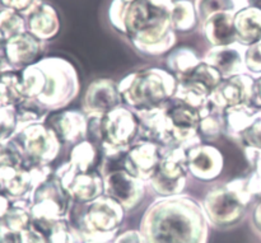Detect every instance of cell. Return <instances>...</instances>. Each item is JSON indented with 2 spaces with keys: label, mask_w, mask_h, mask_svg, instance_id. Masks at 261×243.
Masks as SVG:
<instances>
[{
  "label": "cell",
  "mask_w": 261,
  "mask_h": 243,
  "mask_svg": "<svg viewBox=\"0 0 261 243\" xmlns=\"http://www.w3.org/2000/svg\"><path fill=\"white\" fill-rule=\"evenodd\" d=\"M209 222L201 204L189 196L155 200L140 222L144 243H206Z\"/></svg>",
  "instance_id": "6da1fadb"
},
{
  "label": "cell",
  "mask_w": 261,
  "mask_h": 243,
  "mask_svg": "<svg viewBox=\"0 0 261 243\" xmlns=\"http://www.w3.org/2000/svg\"><path fill=\"white\" fill-rule=\"evenodd\" d=\"M125 209L107 195L88 204L73 203L68 221L81 243H111L119 234Z\"/></svg>",
  "instance_id": "7a4b0ae2"
},
{
  "label": "cell",
  "mask_w": 261,
  "mask_h": 243,
  "mask_svg": "<svg viewBox=\"0 0 261 243\" xmlns=\"http://www.w3.org/2000/svg\"><path fill=\"white\" fill-rule=\"evenodd\" d=\"M177 79L171 71L148 69L129 74L119 83L122 101L134 111L165 106L175 96Z\"/></svg>",
  "instance_id": "3957f363"
},
{
  "label": "cell",
  "mask_w": 261,
  "mask_h": 243,
  "mask_svg": "<svg viewBox=\"0 0 261 243\" xmlns=\"http://www.w3.org/2000/svg\"><path fill=\"white\" fill-rule=\"evenodd\" d=\"M251 199L246 180H234L209 191L201 205L209 223L228 228L244 219Z\"/></svg>",
  "instance_id": "277c9868"
},
{
  "label": "cell",
  "mask_w": 261,
  "mask_h": 243,
  "mask_svg": "<svg viewBox=\"0 0 261 243\" xmlns=\"http://www.w3.org/2000/svg\"><path fill=\"white\" fill-rule=\"evenodd\" d=\"M38 65L45 73L46 83L36 101L50 112L70 103L79 92V78L74 66L60 58L42 59L38 61Z\"/></svg>",
  "instance_id": "5b68a950"
},
{
  "label": "cell",
  "mask_w": 261,
  "mask_h": 243,
  "mask_svg": "<svg viewBox=\"0 0 261 243\" xmlns=\"http://www.w3.org/2000/svg\"><path fill=\"white\" fill-rule=\"evenodd\" d=\"M32 222L68 219L73 200L55 172L36 186L30 196Z\"/></svg>",
  "instance_id": "8992f818"
},
{
  "label": "cell",
  "mask_w": 261,
  "mask_h": 243,
  "mask_svg": "<svg viewBox=\"0 0 261 243\" xmlns=\"http://www.w3.org/2000/svg\"><path fill=\"white\" fill-rule=\"evenodd\" d=\"M12 142L19 148L27 167L50 166L58 158L61 142L55 132L45 124H33L19 130Z\"/></svg>",
  "instance_id": "52a82bcc"
},
{
  "label": "cell",
  "mask_w": 261,
  "mask_h": 243,
  "mask_svg": "<svg viewBox=\"0 0 261 243\" xmlns=\"http://www.w3.org/2000/svg\"><path fill=\"white\" fill-rule=\"evenodd\" d=\"M188 172L185 148H165L160 166L149 183L153 190L162 198L181 195L186 186Z\"/></svg>",
  "instance_id": "ba28073f"
},
{
  "label": "cell",
  "mask_w": 261,
  "mask_h": 243,
  "mask_svg": "<svg viewBox=\"0 0 261 243\" xmlns=\"http://www.w3.org/2000/svg\"><path fill=\"white\" fill-rule=\"evenodd\" d=\"M103 143L127 149L139 138V119L134 110L119 106L101 119Z\"/></svg>",
  "instance_id": "9c48e42d"
},
{
  "label": "cell",
  "mask_w": 261,
  "mask_h": 243,
  "mask_svg": "<svg viewBox=\"0 0 261 243\" xmlns=\"http://www.w3.org/2000/svg\"><path fill=\"white\" fill-rule=\"evenodd\" d=\"M139 119V139L155 143L162 148L177 147L173 138L172 124L165 106L135 111Z\"/></svg>",
  "instance_id": "30bf717a"
},
{
  "label": "cell",
  "mask_w": 261,
  "mask_h": 243,
  "mask_svg": "<svg viewBox=\"0 0 261 243\" xmlns=\"http://www.w3.org/2000/svg\"><path fill=\"white\" fill-rule=\"evenodd\" d=\"M161 145L147 140H137L129 147L125 158L124 170L143 182H149L162 159Z\"/></svg>",
  "instance_id": "8fae6325"
},
{
  "label": "cell",
  "mask_w": 261,
  "mask_h": 243,
  "mask_svg": "<svg viewBox=\"0 0 261 243\" xmlns=\"http://www.w3.org/2000/svg\"><path fill=\"white\" fill-rule=\"evenodd\" d=\"M105 195L120 204L125 211H132L140 205L144 198V182L125 170L115 171L105 176Z\"/></svg>",
  "instance_id": "7c38bea8"
},
{
  "label": "cell",
  "mask_w": 261,
  "mask_h": 243,
  "mask_svg": "<svg viewBox=\"0 0 261 243\" xmlns=\"http://www.w3.org/2000/svg\"><path fill=\"white\" fill-rule=\"evenodd\" d=\"M188 170L198 180L209 182L218 177L223 170L224 160L221 150L212 144L196 142L185 148Z\"/></svg>",
  "instance_id": "4fadbf2b"
},
{
  "label": "cell",
  "mask_w": 261,
  "mask_h": 243,
  "mask_svg": "<svg viewBox=\"0 0 261 243\" xmlns=\"http://www.w3.org/2000/svg\"><path fill=\"white\" fill-rule=\"evenodd\" d=\"M45 124L55 132L61 144H78L87 140L88 117L83 111L65 110L53 111L47 115Z\"/></svg>",
  "instance_id": "5bb4252c"
},
{
  "label": "cell",
  "mask_w": 261,
  "mask_h": 243,
  "mask_svg": "<svg viewBox=\"0 0 261 243\" xmlns=\"http://www.w3.org/2000/svg\"><path fill=\"white\" fill-rule=\"evenodd\" d=\"M254 82L255 79L245 73L224 79L211 93L208 98L209 103L222 112L229 107L250 103Z\"/></svg>",
  "instance_id": "9a60e30c"
},
{
  "label": "cell",
  "mask_w": 261,
  "mask_h": 243,
  "mask_svg": "<svg viewBox=\"0 0 261 243\" xmlns=\"http://www.w3.org/2000/svg\"><path fill=\"white\" fill-rule=\"evenodd\" d=\"M167 112L172 124L173 138L177 147L186 148L196 142H201L198 137L200 114L194 107L171 99L167 103Z\"/></svg>",
  "instance_id": "2e32d148"
},
{
  "label": "cell",
  "mask_w": 261,
  "mask_h": 243,
  "mask_svg": "<svg viewBox=\"0 0 261 243\" xmlns=\"http://www.w3.org/2000/svg\"><path fill=\"white\" fill-rule=\"evenodd\" d=\"M122 97L119 84L111 79H97L89 84L83 99V112L86 115L103 116L107 112L121 106Z\"/></svg>",
  "instance_id": "e0dca14e"
},
{
  "label": "cell",
  "mask_w": 261,
  "mask_h": 243,
  "mask_svg": "<svg viewBox=\"0 0 261 243\" xmlns=\"http://www.w3.org/2000/svg\"><path fill=\"white\" fill-rule=\"evenodd\" d=\"M55 175L64 183L73 203L88 204L105 195V180L98 171L74 175L55 172Z\"/></svg>",
  "instance_id": "ac0fdd59"
},
{
  "label": "cell",
  "mask_w": 261,
  "mask_h": 243,
  "mask_svg": "<svg viewBox=\"0 0 261 243\" xmlns=\"http://www.w3.org/2000/svg\"><path fill=\"white\" fill-rule=\"evenodd\" d=\"M130 40L142 52L148 55H162L173 47L176 43V33L171 27L168 17L137 33Z\"/></svg>",
  "instance_id": "d6986e66"
},
{
  "label": "cell",
  "mask_w": 261,
  "mask_h": 243,
  "mask_svg": "<svg viewBox=\"0 0 261 243\" xmlns=\"http://www.w3.org/2000/svg\"><path fill=\"white\" fill-rule=\"evenodd\" d=\"M42 41L25 31L7 41L5 58L12 69L22 71L40 61V56L42 53Z\"/></svg>",
  "instance_id": "ffe728a7"
},
{
  "label": "cell",
  "mask_w": 261,
  "mask_h": 243,
  "mask_svg": "<svg viewBox=\"0 0 261 243\" xmlns=\"http://www.w3.org/2000/svg\"><path fill=\"white\" fill-rule=\"evenodd\" d=\"M245 50L246 47L239 42L227 46H216L206 52L203 61L216 68L224 80L246 71Z\"/></svg>",
  "instance_id": "44dd1931"
},
{
  "label": "cell",
  "mask_w": 261,
  "mask_h": 243,
  "mask_svg": "<svg viewBox=\"0 0 261 243\" xmlns=\"http://www.w3.org/2000/svg\"><path fill=\"white\" fill-rule=\"evenodd\" d=\"M166 18H168L167 10L157 9L148 0H133L125 14V33L132 38Z\"/></svg>",
  "instance_id": "7402d4cb"
},
{
  "label": "cell",
  "mask_w": 261,
  "mask_h": 243,
  "mask_svg": "<svg viewBox=\"0 0 261 243\" xmlns=\"http://www.w3.org/2000/svg\"><path fill=\"white\" fill-rule=\"evenodd\" d=\"M27 32L36 38L48 41L58 35L60 30V22L56 10L51 5L41 2L24 15Z\"/></svg>",
  "instance_id": "603a6c76"
},
{
  "label": "cell",
  "mask_w": 261,
  "mask_h": 243,
  "mask_svg": "<svg viewBox=\"0 0 261 243\" xmlns=\"http://www.w3.org/2000/svg\"><path fill=\"white\" fill-rule=\"evenodd\" d=\"M101 162V150L97 145L92 144L88 140L78 143L70 152V159L68 163L61 166L56 172L69 173H86L92 171H98Z\"/></svg>",
  "instance_id": "cb8c5ba5"
},
{
  "label": "cell",
  "mask_w": 261,
  "mask_h": 243,
  "mask_svg": "<svg viewBox=\"0 0 261 243\" xmlns=\"http://www.w3.org/2000/svg\"><path fill=\"white\" fill-rule=\"evenodd\" d=\"M206 40L216 46H227L237 42L234 13H216L203 22Z\"/></svg>",
  "instance_id": "d4e9b609"
},
{
  "label": "cell",
  "mask_w": 261,
  "mask_h": 243,
  "mask_svg": "<svg viewBox=\"0 0 261 243\" xmlns=\"http://www.w3.org/2000/svg\"><path fill=\"white\" fill-rule=\"evenodd\" d=\"M237 42L249 47L261 41V10L245 7L234 14Z\"/></svg>",
  "instance_id": "484cf974"
},
{
  "label": "cell",
  "mask_w": 261,
  "mask_h": 243,
  "mask_svg": "<svg viewBox=\"0 0 261 243\" xmlns=\"http://www.w3.org/2000/svg\"><path fill=\"white\" fill-rule=\"evenodd\" d=\"M261 116V110L255 109L250 103L229 107L224 111V131L234 138H239L257 117Z\"/></svg>",
  "instance_id": "4316f807"
},
{
  "label": "cell",
  "mask_w": 261,
  "mask_h": 243,
  "mask_svg": "<svg viewBox=\"0 0 261 243\" xmlns=\"http://www.w3.org/2000/svg\"><path fill=\"white\" fill-rule=\"evenodd\" d=\"M199 114H200V121H199L198 137L201 143L211 144L224 131V112L217 110L208 101L205 106L199 111Z\"/></svg>",
  "instance_id": "83f0119b"
},
{
  "label": "cell",
  "mask_w": 261,
  "mask_h": 243,
  "mask_svg": "<svg viewBox=\"0 0 261 243\" xmlns=\"http://www.w3.org/2000/svg\"><path fill=\"white\" fill-rule=\"evenodd\" d=\"M212 92L203 84L189 78H178L175 96L172 99L194 107L200 111L208 102Z\"/></svg>",
  "instance_id": "f1b7e54d"
},
{
  "label": "cell",
  "mask_w": 261,
  "mask_h": 243,
  "mask_svg": "<svg viewBox=\"0 0 261 243\" xmlns=\"http://www.w3.org/2000/svg\"><path fill=\"white\" fill-rule=\"evenodd\" d=\"M30 206V199L13 200L12 208L5 214L4 218L0 221V229L19 234L20 232L30 228L32 226V217H31Z\"/></svg>",
  "instance_id": "f546056e"
},
{
  "label": "cell",
  "mask_w": 261,
  "mask_h": 243,
  "mask_svg": "<svg viewBox=\"0 0 261 243\" xmlns=\"http://www.w3.org/2000/svg\"><path fill=\"white\" fill-rule=\"evenodd\" d=\"M25 99L22 75L18 70H9L0 75V103L2 106H17Z\"/></svg>",
  "instance_id": "4dcf8cb0"
},
{
  "label": "cell",
  "mask_w": 261,
  "mask_h": 243,
  "mask_svg": "<svg viewBox=\"0 0 261 243\" xmlns=\"http://www.w3.org/2000/svg\"><path fill=\"white\" fill-rule=\"evenodd\" d=\"M168 17L172 30L180 32H189L198 22L195 7L190 0H175L168 12Z\"/></svg>",
  "instance_id": "1f68e13d"
},
{
  "label": "cell",
  "mask_w": 261,
  "mask_h": 243,
  "mask_svg": "<svg viewBox=\"0 0 261 243\" xmlns=\"http://www.w3.org/2000/svg\"><path fill=\"white\" fill-rule=\"evenodd\" d=\"M201 61L203 60H200L195 51L191 48H175L171 51L167 58V66L170 69L168 71H171L176 76V79L182 78V76L189 75Z\"/></svg>",
  "instance_id": "d6a6232c"
},
{
  "label": "cell",
  "mask_w": 261,
  "mask_h": 243,
  "mask_svg": "<svg viewBox=\"0 0 261 243\" xmlns=\"http://www.w3.org/2000/svg\"><path fill=\"white\" fill-rule=\"evenodd\" d=\"M198 19L205 22L216 13H234L246 7V0H195L194 2Z\"/></svg>",
  "instance_id": "836d02e7"
},
{
  "label": "cell",
  "mask_w": 261,
  "mask_h": 243,
  "mask_svg": "<svg viewBox=\"0 0 261 243\" xmlns=\"http://www.w3.org/2000/svg\"><path fill=\"white\" fill-rule=\"evenodd\" d=\"M14 107L18 121L17 132L24 127L30 126V125L45 122L46 117L50 114V111H47L40 102L31 98H25L24 101Z\"/></svg>",
  "instance_id": "e575fe53"
},
{
  "label": "cell",
  "mask_w": 261,
  "mask_h": 243,
  "mask_svg": "<svg viewBox=\"0 0 261 243\" xmlns=\"http://www.w3.org/2000/svg\"><path fill=\"white\" fill-rule=\"evenodd\" d=\"M20 75H22V86L25 98H37L42 93L46 83L45 73L38 65V63L33 64V65L28 66L24 70L20 71Z\"/></svg>",
  "instance_id": "d590c367"
},
{
  "label": "cell",
  "mask_w": 261,
  "mask_h": 243,
  "mask_svg": "<svg viewBox=\"0 0 261 243\" xmlns=\"http://www.w3.org/2000/svg\"><path fill=\"white\" fill-rule=\"evenodd\" d=\"M25 31L27 27H25L24 15L9 8L0 9V32L3 33L5 40H10Z\"/></svg>",
  "instance_id": "8d00e7d4"
},
{
  "label": "cell",
  "mask_w": 261,
  "mask_h": 243,
  "mask_svg": "<svg viewBox=\"0 0 261 243\" xmlns=\"http://www.w3.org/2000/svg\"><path fill=\"white\" fill-rule=\"evenodd\" d=\"M43 234L48 243H81L68 219L54 221Z\"/></svg>",
  "instance_id": "74e56055"
},
{
  "label": "cell",
  "mask_w": 261,
  "mask_h": 243,
  "mask_svg": "<svg viewBox=\"0 0 261 243\" xmlns=\"http://www.w3.org/2000/svg\"><path fill=\"white\" fill-rule=\"evenodd\" d=\"M182 78L193 79V80L205 86L211 92H213L223 82V76L221 75V73L216 68L206 64L205 61H201L189 75L182 76Z\"/></svg>",
  "instance_id": "f35d334b"
},
{
  "label": "cell",
  "mask_w": 261,
  "mask_h": 243,
  "mask_svg": "<svg viewBox=\"0 0 261 243\" xmlns=\"http://www.w3.org/2000/svg\"><path fill=\"white\" fill-rule=\"evenodd\" d=\"M245 154L252 166V173L246 178L247 188L252 198L261 199V150L245 148Z\"/></svg>",
  "instance_id": "ab89813d"
},
{
  "label": "cell",
  "mask_w": 261,
  "mask_h": 243,
  "mask_svg": "<svg viewBox=\"0 0 261 243\" xmlns=\"http://www.w3.org/2000/svg\"><path fill=\"white\" fill-rule=\"evenodd\" d=\"M18 130L17 112L14 106L0 107V144L13 139Z\"/></svg>",
  "instance_id": "60d3db41"
},
{
  "label": "cell",
  "mask_w": 261,
  "mask_h": 243,
  "mask_svg": "<svg viewBox=\"0 0 261 243\" xmlns=\"http://www.w3.org/2000/svg\"><path fill=\"white\" fill-rule=\"evenodd\" d=\"M237 139L241 142L244 148L261 150V116L257 117L245 131H242Z\"/></svg>",
  "instance_id": "b9f144b4"
},
{
  "label": "cell",
  "mask_w": 261,
  "mask_h": 243,
  "mask_svg": "<svg viewBox=\"0 0 261 243\" xmlns=\"http://www.w3.org/2000/svg\"><path fill=\"white\" fill-rule=\"evenodd\" d=\"M133 0H114L110 5V22L120 32L125 33V14Z\"/></svg>",
  "instance_id": "7bdbcfd3"
},
{
  "label": "cell",
  "mask_w": 261,
  "mask_h": 243,
  "mask_svg": "<svg viewBox=\"0 0 261 243\" xmlns=\"http://www.w3.org/2000/svg\"><path fill=\"white\" fill-rule=\"evenodd\" d=\"M245 66L250 73L261 74V41L246 47V50H245Z\"/></svg>",
  "instance_id": "ee69618b"
},
{
  "label": "cell",
  "mask_w": 261,
  "mask_h": 243,
  "mask_svg": "<svg viewBox=\"0 0 261 243\" xmlns=\"http://www.w3.org/2000/svg\"><path fill=\"white\" fill-rule=\"evenodd\" d=\"M42 0H0V7L9 8V9L15 10L20 14L25 15L31 9L36 7Z\"/></svg>",
  "instance_id": "f6af8a7d"
},
{
  "label": "cell",
  "mask_w": 261,
  "mask_h": 243,
  "mask_svg": "<svg viewBox=\"0 0 261 243\" xmlns=\"http://www.w3.org/2000/svg\"><path fill=\"white\" fill-rule=\"evenodd\" d=\"M19 243H48V241L42 232L31 226L19 233Z\"/></svg>",
  "instance_id": "bcb514c9"
},
{
  "label": "cell",
  "mask_w": 261,
  "mask_h": 243,
  "mask_svg": "<svg viewBox=\"0 0 261 243\" xmlns=\"http://www.w3.org/2000/svg\"><path fill=\"white\" fill-rule=\"evenodd\" d=\"M111 243H144V239H143L139 231L129 229V231H125L122 233L117 234L116 238Z\"/></svg>",
  "instance_id": "7dc6e473"
},
{
  "label": "cell",
  "mask_w": 261,
  "mask_h": 243,
  "mask_svg": "<svg viewBox=\"0 0 261 243\" xmlns=\"http://www.w3.org/2000/svg\"><path fill=\"white\" fill-rule=\"evenodd\" d=\"M250 104L255 109L261 110V75L254 82V88H252V96L250 99Z\"/></svg>",
  "instance_id": "c3c4849f"
},
{
  "label": "cell",
  "mask_w": 261,
  "mask_h": 243,
  "mask_svg": "<svg viewBox=\"0 0 261 243\" xmlns=\"http://www.w3.org/2000/svg\"><path fill=\"white\" fill-rule=\"evenodd\" d=\"M13 200L10 198H8L4 193L0 191V221L4 218L5 214L9 211V209L12 208Z\"/></svg>",
  "instance_id": "681fc988"
},
{
  "label": "cell",
  "mask_w": 261,
  "mask_h": 243,
  "mask_svg": "<svg viewBox=\"0 0 261 243\" xmlns=\"http://www.w3.org/2000/svg\"><path fill=\"white\" fill-rule=\"evenodd\" d=\"M0 243H19V234L0 229Z\"/></svg>",
  "instance_id": "f907efd6"
},
{
  "label": "cell",
  "mask_w": 261,
  "mask_h": 243,
  "mask_svg": "<svg viewBox=\"0 0 261 243\" xmlns=\"http://www.w3.org/2000/svg\"><path fill=\"white\" fill-rule=\"evenodd\" d=\"M173 2L175 0H148V3L152 4L154 8L161 10H167V12H170V9L172 8Z\"/></svg>",
  "instance_id": "816d5d0a"
},
{
  "label": "cell",
  "mask_w": 261,
  "mask_h": 243,
  "mask_svg": "<svg viewBox=\"0 0 261 243\" xmlns=\"http://www.w3.org/2000/svg\"><path fill=\"white\" fill-rule=\"evenodd\" d=\"M252 224H254L255 229L261 234V203L256 205L252 213Z\"/></svg>",
  "instance_id": "f5cc1de1"
},
{
  "label": "cell",
  "mask_w": 261,
  "mask_h": 243,
  "mask_svg": "<svg viewBox=\"0 0 261 243\" xmlns=\"http://www.w3.org/2000/svg\"><path fill=\"white\" fill-rule=\"evenodd\" d=\"M246 7L255 8L261 10V0H246Z\"/></svg>",
  "instance_id": "db71d44e"
},
{
  "label": "cell",
  "mask_w": 261,
  "mask_h": 243,
  "mask_svg": "<svg viewBox=\"0 0 261 243\" xmlns=\"http://www.w3.org/2000/svg\"><path fill=\"white\" fill-rule=\"evenodd\" d=\"M5 43H7V40H5V37L3 36V33L0 32V53L5 52Z\"/></svg>",
  "instance_id": "11a10c76"
},
{
  "label": "cell",
  "mask_w": 261,
  "mask_h": 243,
  "mask_svg": "<svg viewBox=\"0 0 261 243\" xmlns=\"http://www.w3.org/2000/svg\"><path fill=\"white\" fill-rule=\"evenodd\" d=\"M0 107H3V106H2V103H0Z\"/></svg>",
  "instance_id": "9f6ffc18"
}]
</instances>
